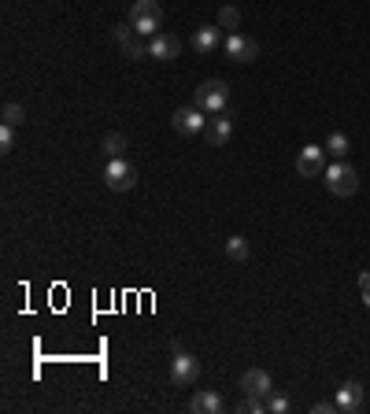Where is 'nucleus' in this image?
I'll return each instance as SVG.
<instances>
[{"label":"nucleus","mask_w":370,"mask_h":414,"mask_svg":"<svg viewBox=\"0 0 370 414\" xmlns=\"http://www.w3.org/2000/svg\"><path fill=\"white\" fill-rule=\"evenodd\" d=\"M130 26L141 38H156L159 30H163V8H159V0H134L130 4Z\"/></svg>","instance_id":"obj_1"},{"label":"nucleus","mask_w":370,"mask_h":414,"mask_svg":"<svg viewBox=\"0 0 370 414\" xmlns=\"http://www.w3.org/2000/svg\"><path fill=\"white\" fill-rule=\"evenodd\" d=\"M197 108L204 111V115H222L226 111V104H230V86L222 78H207V81H200L197 86Z\"/></svg>","instance_id":"obj_2"},{"label":"nucleus","mask_w":370,"mask_h":414,"mask_svg":"<svg viewBox=\"0 0 370 414\" xmlns=\"http://www.w3.org/2000/svg\"><path fill=\"white\" fill-rule=\"evenodd\" d=\"M200 377V362L192 359L178 340H170V381L174 385H192Z\"/></svg>","instance_id":"obj_3"},{"label":"nucleus","mask_w":370,"mask_h":414,"mask_svg":"<svg viewBox=\"0 0 370 414\" xmlns=\"http://www.w3.org/2000/svg\"><path fill=\"white\" fill-rule=\"evenodd\" d=\"M104 181H108V189L126 192V189L137 185V167H134L130 159H122V156H111L108 167H104Z\"/></svg>","instance_id":"obj_4"},{"label":"nucleus","mask_w":370,"mask_h":414,"mask_svg":"<svg viewBox=\"0 0 370 414\" xmlns=\"http://www.w3.org/2000/svg\"><path fill=\"white\" fill-rule=\"evenodd\" d=\"M326 189L333 196H352V192L359 189V174L352 171L345 159H337L333 167H326Z\"/></svg>","instance_id":"obj_5"},{"label":"nucleus","mask_w":370,"mask_h":414,"mask_svg":"<svg viewBox=\"0 0 370 414\" xmlns=\"http://www.w3.org/2000/svg\"><path fill=\"white\" fill-rule=\"evenodd\" d=\"M296 171H300V178H318V174H326V152H323L318 144H303L300 156H296Z\"/></svg>","instance_id":"obj_6"},{"label":"nucleus","mask_w":370,"mask_h":414,"mask_svg":"<svg viewBox=\"0 0 370 414\" xmlns=\"http://www.w3.org/2000/svg\"><path fill=\"white\" fill-rule=\"evenodd\" d=\"M170 126L178 130V134H185V137H192V134H204V126H207V119H204V111L192 104V108H178L170 115Z\"/></svg>","instance_id":"obj_7"},{"label":"nucleus","mask_w":370,"mask_h":414,"mask_svg":"<svg viewBox=\"0 0 370 414\" xmlns=\"http://www.w3.org/2000/svg\"><path fill=\"white\" fill-rule=\"evenodd\" d=\"M222 48H226V56L237 59V63H252L255 56H260V45H255L252 38H245V34H230Z\"/></svg>","instance_id":"obj_8"},{"label":"nucleus","mask_w":370,"mask_h":414,"mask_svg":"<svg viewBox=\"0 0 370 414\" xmlns=\"http://www.w3.org/2000/svg\"><path fill=\"white\" fill-rule=\"evenodd\" d=\"M178 52H182V41L174 34H167V30H159V34L149 41V56L152 59H178Z\"/></svg>","instance_id":"obj_9"},{"label":"nucleus","mask_w":370,"mask_h":414,"mask_svg":"<svg viewBox=\"0 0 370 414\" xmlns=\"http://www.w3.org/2000/svg\"><path fill=\"white\" fill-rule=\"evenodd\" d=\"M241 392H245V396H260V400H267V396L274 392V385H270V374H267V370H248L245 377H241Z\"/></svg>","instance_id":"obj_10"},{"label":"nucleus","mask_w":370,"mask_h":414,"mask_svg":"<svg viewBox=\"0 0 370 414\" xmlns=\"http://www.w3.org/2000/svg\"><path fill=\"white\" fill-rule=\"evenodd\" d=\"M219 45H222V26H200L197 34H192V48H197L200 56L215 52Z\"/></svg>","instance_id":"obj_11"},{"label":"nucleus","mask_w":370,"mask_h":414,"mask_svg":"<svg viewBox=\"0 0 370 414\" xmlns=\"http://www.w3.org/2000/svg\"><path fill=\"white\" fill-rule=\"evenodd\" d=\"M230 134H233V122L226 119V111L215 115V119H207V126H204V137L212 141V144H226Z\"/></svg>","instance_id":"obj_12"},{"label":"nucleus","mask_w":370,"mask_h":414,"mask_svg":"<svg viewBox=\"0 0 370 414\" xmlns=\"http://www.w3.org/2000/svg\"><path fill=\"white\" fill-rule=\"evenodd\" d=\"M337 407L341 410H359L363 407V385H356V381H345L341 389H337Z\"/></svg>","instance_id":"obj_13"},{"label":"nucleus","mask_w":370,"mask_h":414,"mask_svg":"<svg viewBox=\"0 0 370 414\" xmlns=\"http://www.w3.org/2000/svg\"><path fill=\"white\" fill-rule=\"evenodd\" d=\"M189 407L197 414H222V410H226V400H222L219 392H197L189 400Z\"/></svg>","instance_id":"obj_14"},{"label":"nucleus","mask_w":370,"mask_h":414,"mask_svg":"<svg viewBox=\"0 0 370 414\" xmlns=\"http://www.w3.org/2000/svg\"><path fill=\"white\" fill-rule=\"evenodd\" d=\"M326 152H330L333 159H345V156H348V137L341 134V130H333V134L326 137Z\"/></svg>","instance_id":"obj_15"},{"label":"nucleus","mask_w":370,"mask_h":414,"mask_svg":"<svg viewBox=\"0 0 370 414\" xmlns=\"http://www.w3.org/2000/svg\"><path fill=\"white\" fill-rule=\"evenodd\" d=\"M226 255H230L233 263H245V259H248V241H245V237H230V241H226Z\"/></svg>","instance_id":"obj_16"},{"label":"nucleus","mask_w":370,"mask_h":414,"mask_svg":"<svg viewBox=\"0 0 370 414\" xmlns=\"http://www.w3.org/2000/svg\"><path fill=\"white\" fill-rule=\"evenodd\" d=\"M215 26H222V30H237V26H241V11L230 8V4L219 8V23H215Z\"/></svg>","instance_id":"obj_17"},{"label":"nucleus","mask_w":370,"mask_h":414,"mask_svg":"<svg viewBox=\"0 0 370 414\" xmlns=\"http://www.w3.org/2000/svg\"><path fill=\"white\" fill-rule=\"evenodd\" d=\"M100 148H104L108 159H111V156H122V152H126V137H122V134H108Z\"/></svg>","instance_id":"obj_18"},{"label":"nucleus","mask_w":370,"mask_h":414,"mask_svg":"<svg viewBox=\"0 0 370 414\" xmlns=\"http://www.w3.org/2000/svg\"><path fill=\"white\" fill-rule=\"evenodd\" d=\"M0 119H4L8 126H15V130H19V126L26 122V111H23L19 104H4V111H0Z\"/></svg>","instance_id":"obj_19"},{"label":"nucleus","mask_w":370,"mask_h":414,"mask_svg":"<svg viewBox=\"0 0 370 414\" xmlns=\"http://www.w3.org/2000/svg\"><path fill=\"white\" fill-rule=\"evenodd\" d=\"M122 56H126V59H141V56H149V45L141 41V34H137V38H130V41L122 45Z\"/></svg>","instance_id":"obj_20"},{"label":"nucleus","mask_w":370,"mask_h":414,"mask_svg":"<svg viewBox=\"0 0 370 414\" xmlns=\"http://www.w3.org/2000/svg\"><path fill=\"white\" fill-rule=\"evenodd\" d=\"M130 38H137V30H134L130 23H119V26H111V41H115L119 48H122L126 41H130Z\"/></svg>","instance_id":"obj_21"},{"label":"nucleus","mask_w":370,"mask_h":414,"mask_svg":"<svg viewBox=\"0 0 370 414\" xmlns=\"http://www.w3.org/2000/svg\"><path fill=\"white\" fill-rule=\"evenodd\" d=\"M267 410L270 414H285L289 410V400H285V396H278V392H270L267 396Z\"/></svg>","instance_id":"obj_22"},{"label":"nucleus","mask_w":370,"mask_h":414,"mask_svg":"<svg viewBox=\"0 0 370 414\" xmlns=\"http://www.w3.org/2000/svg\"><path fill=\"white\" fill-rule=\"evenodd\" d=\"M11 148H15V126H0V152H11Z\"/></svg>","instance_id":"obj_23"},{"label":"nucleus","mask_w":370,"mask_h":414,"mask_svg":"<svg viewBox=\"0 0 370 414\" xmlns=\"http://www.w3.org/2000/svg\"><path fill=\"white\" fill-rule=\"evenodd\" d=\"M359 289H363V304L370 307V274H366V270L359 274Z\"/></svg>","instance_id":"obj_24"},{"label":"nucleus","mask_w":370,"mask_h":414,"mask_svg":"<svg viewBox=\"0 0 370 414\" xmlns=\"http://www.w3.org/2000/svg\"><path fill=\"white\" fill-rule=\"evenodd\" d=\"M333 410H341V407H337V400H333V403H315V407H311V414H333Z\"/></svg>","instance_id":"obj_25"}]
</instances>
